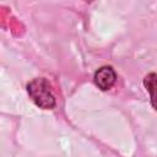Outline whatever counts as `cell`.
<instances>
[{"instance_id":"cell-1","label":"cell","mask_w":157,"mask_h":157,"mask_svg":"<svg viewBox=\"0 0 157 157\" xmlns=\"http://www.w3.org/2000/svg\"><path fill=\"white\" fill-rule=\"evenodd\" d=\"M27 93L33 103L42 109H53L56 104L49 81L44 77H36L27 83Z\"/></svg>"},{"instance_id":"cell-2","label":"cell","mask_w":157,"mask_h":157,"mask_svg":"<svg viewBox=\"0 0 157 157\" xmlns=\"http://www.w3.org/2000/svg\"><path fill=\"white\" fill-rule=\"evenodd\" d=\"M96 86L102 91L110 90L117 81V74L112 66H102L99 67L93 76Z\"/></svg>"},{"instance_id":"cell-3","label":"cell","mask_w":157,"mask_h":157,"mask_svg":"<svg viewBox=\"0 0 157 157\" xmlns=\"http://www.w3.org/2000/svg\"><path fill=\"white\" fill-rule=\"evenodd\" d=\"M144 86L146 87L147 92L150 93V99H151V104L153 108H156L155 104V87H156V74L155 72H150L145 76L144 78Z\"/></svg>"}]
</instances>
